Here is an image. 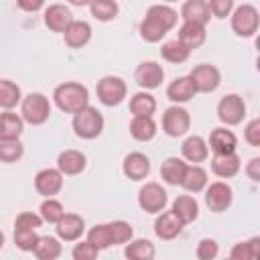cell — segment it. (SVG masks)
I'll return each mask as SVG.
<instances>
[{"label": "cell", "mask_w": 260, "mask_h": 260, "mask_svg": "<svg viewBox=\"0 0 260 260\" xmlns=\"http://www.w3.org/2000/svg\"><path fill=\"white\" fill-rule=\"evenodd\" d=\"M156 110V100L148 91H138L130 100V112L134 116H152Z\"/></svg>", "instance_id": "33"}, {"label": "cell", "mask_w": 260, "mask_h": 260, "mask_svg": "<svg viewBox=\"0 0 260 260\" xmlns=\"http://www.w3.org/2000/svg\"><path fill=\"white\" fill-rule=\"evenodd\" d=\"M2 246H4V234L0 232V248H2Z\"/></svg>", "instance_id": "51"}, {"label": "cell", "mask_w": 260, "mask_h": 260, "mask_svg": "<svg viewBox=\"0 0 260 260\" xmlns=\"http://www.w3.org/2000/svg\"><path fill=\"white\" fill-rule=\"evenodd\" d=\"M244 138L250 146H260V120L258 118L248 122V126L244 130Z\"/></svg>", "instance_id": "47"}, {"label": "cell", "mask_w": 260, "mask_h": 260, "mask_svg": "<svg viewBox=\"0 0 260 260\" xmlns=\"http://www.w3.org/2000/svg\"><path fill=\"white\" fill-rule=\"evenodd\" d=\"M63 213H65V209H63L61 201H57V199H53V197H47V199L41 203V217H43V221L57 223Z\"/></svg>", "instance_id": "40"}, {"label": "cell", "mask_w": 260, "mask_h": 260, "mask_svg": "<svg viewBox=\"0 0 260 260\" xmlns=\"http://www.w3.org/2000/svg\"><path fill=\"white\" fill-rule=\"evenodd\" d=\"M20 116L32 126H41L51 116V104L43 93H28L20 104Z\"/></svg>", "instance_id": "4"}, {"label": "cell", "mask_w": 260, "mask_h": 260, "mask_svg": "<svg viewBox=\"0 0 260 260\" xmlns=\"http://www.w3.org/2000/svg\"><path fill=\"white\" fill-rule=\"evenodd\" d=\"M209 146L215 154H228V152H236L238 146V138L232 130L228 128H215L209 134Z\"/></svg>", "instance_id": "19"}, {"label": "cell", "mask_w": 260, "mask_h": 260, "mask_svg": "<svg viewBox=\"0 0 260 260\" xmlns=\"http://www.w3.org/2000/svg\"><path fill=\"white\" fill-rule=\"evenodd\" d=\"M124 254L130 260H152L154 254H156V250H154L152 242H148V240H132L126 246Z\"/></svg>", "instance_id": "34"}, {"label": "cell", "mask_w": 260, "mask_h": 260, "mask_svg": "<svg viewBox=\"0 0 260 260\" xmlns=\"http://www.w3.org/2000/svg\"><path fill=\"white\" fill-rule=\"evenodd\" d=\"M130 134L138 142H146V140L154 138L156 124H154L152 116H134V120L130 122Z\"/></svg>", "instance_id": "29"}, {"label": "cell", "mask_w": 260, "mask_h": 260, "mask_svg": "<svg viewBox=\"0 0 260 260\" xmlns=\"http://www.w3.org/2000/svg\"><path fill=\"white\" fill-rule=\"evenodd\" d=\"M138 205L146 213H160L167 205V191L158 183H146L138 191Z\"/></svg>", "instance_id": "9"}, {"label": "cell", "mask_w": 260, "mask_h": 260, "mask_svg": "<svg viewBox=\"0 0 260 260\" xmlns=\"http://www.w3.org/2000/svg\"><path fill=\"white\" fill-rule=\"evenodd\" d=\"M219 252V246L215 240H209V238H203L199 244H197V258L199 260H211L215 258Z\"/></svg>", "instance_id": "44"}, {"label": "cell", "mask_w": 260, "mask_h": 260, "mask_svg": "<svg viewBox=\"0 0 260 260\" xmlns=\"http://www.w3.org/2000/svg\"><path fill=\"white\" fill-rule=\"evenodd\" d=\"M87 242H89V244H93L98 250H106V248L114 246V242H112V234H110L108 223L93 225V228L87 232Z\"/></svg>", "instance_id": "38"}, {"label": "cell", "mask_w": 260, "mask_h": 260, "mask_svg": "<svg viewBox=\"0 0 260 260\" xmlns=\"http://www.w3.org/2000/svg\"><path fill=\"white\" fill-rule=\"evenodd\" d=\"M108 228H110V234H112V242H114V246L116 244H126V242H130L132 240V225L128 223V221H122V219H118V221H112V223H108Z\"/></svg>", "instance_id": "41"}, {"label": "cell", "mask_w": 260, "mask_h": 260, "mask_svg": "<svg viewBox=\"0 0 260 260\" xmlns=\"http://www.w3.org/2000/svg\"><path fill=\"white\" fill-rule=\"evenodd\" d=\"M207 8L215 18H225L234 8V0H207Z\"/></svg>", "instance_id": "45"}, {"label": "cell", "mask_w": 260, "mask_h": 260, "mask_svg": "<svg viewBox=\"0 0 260 260\" xmlns=\"http://www.w3.org/2000/svg\"><path fill=\"white\" fill-rule=\"evenodd\" d=\"M211 171L221 179H230V177L238 175V171H240V156L236 152L215 154L211 160Z\"/></svg>", "instance_id": "24"}, {"label": "cell", "mask_w": 260, "mask_h": 260, "mask_svg": "<svg viewBox=\"0 0 260 260\" xmlns=\"http://www.w3.org/2000/svg\"><path fill=\"white\" fill-rule=\"evenodd\" d=\"M134 79L142 89H156L165 79V71L156 61H142L134 71Z\"/></svg>", "instance_id": "10"}, {"label": "cell", "mask_w": 260, "mask_h": 260, "mask_svg": "<svg viewBox=\"0 0 260 260\" xmlns=\"http://www.w3.org/2000/svg\"><path fill=\"white\" fill-rule=\"evenodd\" d=\"M35 189L37 193L45 197H53L63 189V173L59 169H43L35 177Z\"/></svg>", "instance_id": "12"}, {"label": "cell", "mask_w": 260, "mask_h": 260, "mask_svg": "<svg viewBox=\"0 0 260 260\" xmlns=\"http://www.w3.org/2000/svg\"><path fill=\"white\" fill-rule=\"evenodd\" d=\"M95 93L104 106H118L126 98V83L116 75H106L98 81Z\"/></svg>", "instance_id": "5"}, {"label": "cell", "mask_w": 260, "mask_h": 260, "mask_svg": "<svg viewBox=\"0 0 260 260\" xmlns=\"http://www.w3.org/2000/svg\"><path fill=\"white\" fill-rule=\"evenodd\" d=\"M65 45L71 49H81L91 39V26L85 20H71V24L63 30Z\"/></svg>", "instance_id": "17"}, {"label": "cell", "mask_w": 260, "mask_h": 260, "mask_svg": "<svg viewBox=\"0 0 260 260\" xmlns=\"http://www.w3.org/2000/svg\"><path fill=\"white\" fill-rule=\"evenodd\" d=\"M37 240H39V236H37L35 230H16V228H14V244H16L20 250L32 252Z\"/></svg>", "instance_id": "42"}, {"label": "cell", "mask_w": 260, "mask_h": 260, "mask_svg": "<svg viewBox=\"0 0 260 260\" xmlns=\"http://www.w3.org/2000/svg\"><path fill=\"white\" fill-rule=\"evenodd\" d=\"M179 14L167 4H154L146 10L144 20L140 22V37L146 43H158L162 37L177 24Z\"/></svg>", "instance_id": "1"}, {"label": "cell", "mask_w": 260, "mask_h": 260, "mask_svg": "<svg viewBox=\"0 0 260 260\" xmlns=\"http://www.w3.org/2000/svg\"><path fill=\"white\" fill-rule=\"evenodd\" d=\"M165 2H177V0H165Z\"/></svg>", "instance_id": "52"}, {"label": "cell", "mask_w": 260, "mask_h": 260, "mask_svg": "<svg viewBox=\"0 0 260 260\" xmlns=\"http://www.w3.org/2000/svg\"><path fill=\"white\" fill-rule=\"evenodd\" d=\"M246 173H248V177L252 179V181H260V158L256 156V158H252L250 162H248V167H246Z\"/></svg>", "instance_id": "49"}, {"label": "cell", "mask_w": 260, "mask_h": 260, "mask_svg": "<svg viewBox=\"0 0 260 260\" xmlns=\"http://www.w3.org/2000/svg\"><path fill=\"white\" fill-rule=\"evenodd\" d=\"M122 171H124V175H126L128 179H132V181H142V179H146V175L150 173V160H148V156L142 154V152H130V154L124 158V162H122Z\"/></svg>", "instance_id": "15"}, {"label": "cell", "mask_w": 260, "mask_h": 260, "mask_svg": "<svg viewBox=\"0 0 260 260\" xmlns=\"http://www.w3.org/2000/svg\"><path fill=\"white\" fill-rule=\"evenodd\" d=\"M73 130L79 138H85V140L98 138L104 130V116L93 106L87 104L73 114Z\"/></svg>", "instance_id": "3"}, {"label": "cell", "mask_w": 260, "mask_h": 260, "mask_svg": "<svg viewBox=\"0 0 260 260\" xmlns=\"http://www.w3.org/2000/svg\"><path fill=\"white\" fill-rule=\"evenodd\" d=\"M189 126H191V116H189V112L185 108L171 106V108L165 110V114H162V130L169 136L179 138L189 130Z\"/></svg>", "instance_id": "8"}, {"label": "cell", "mask_w": 260, "mask_h": 260, "mask_svg": "<svg viewBox=\"0 0 260 260\" xmlns=\"http://www.w3.org/2000/svg\"><path fill=\"white\" fill-rule=\"evenodd\" d=\"M57 169L63 175H79L85 169V154L79 150H73V148L63 150L57 158Z\"/></svg>", "instance_id": "21"}, {"label": "cell", "mask_w": 260, "mask_h": 260, "mask_svg": "<svg viewBox=\"0 0 260 260\" xmlns=\"http://www.w3.org/2000/svg\"><path fill=\"white\" fill-rule=\"evenodd\" d=\"M181 18L185 22H197V24H207L211 14H209V8H207V2L205 0H187L181 8Z\"/></svg>", "instance_id": "22"}, {"label": "cell", "mask_w": 260, "mask_h": 260, "mask_svg": "<svg viewBox=\"0 0 260 260\" xmlns=\"http://www.w3.org/2000/svg\"><path fill=\"white\" fill-rule=\"evenodd\" d=\"M258 10L252 4H242L232 14V28L238 37H252L258 30Z\"/></svg>", "instance_id": "6"}, {"label": "cell", "mask_w": 260, "mask_h": 260, "mask_svg": "<svg viewBox=\"0 0 260 260\" xmlns=\"http://www.w3.org/2000/svg\"><path fill=\"white\" fill-rule=\"evenodd\" d=\"M24 148L18 138L12 140H0V160L2 162H16L22 156Z\"/></svg>", "instance_id": "39"}, {"label": "cell", "mask_w": 260, "mask_h": 260, "mask_svg": "<svg viewBox=\"0 0 260 260\" xmlns=\"http://www.w3.org/2000/svg\"><path fill=\"white\" fill-rule=\"evenodd\" d=\"M69 4H73V6H87L91 0H67Z\"/></svg>", "instance_id": "50"}, {"label": "cell", "mask_w": 260, "mask_h": 260, "mask_svg": "<svg viewBox=\"0 0 260 260\" xmlns=\"http://www.w3.org/2000/svg\"><path fill=\"white\" fill-rule=\"evenodd\" d=\"M16 4H18V8L24 10V12H37V10L43 8L45 0H16Z\"/></svg>", "instance_id": "48"}, {"label": "cell", "mask_w": 260, "mask_h": 260, "mask_svg": "<svg viewBox=\"0 0 260 260\" xmlns=\"http://www.w3.org/2000/svg\"><path fill=\"white\" fill-rule=\"evenodd\" d=\"M189 77H191L195 89H197V91H203V93L213 91V89L219 85V71H217V67L207 65V63L193 67V71H191Z\"/></svg>", "instance_id": "13"}, {"label": "cell", "mask_w": 260, "mask_h": 260, "mask_svg": "<svg viewBox=\"0 0 260 260\" xmlns=\"http://www.w3.org/2000/svg\"><path fill=\"white\" fill-rule=\"evenodd\" d=\"M22 126H24V120L22 116L6 110L0 114V140H12V138H18L22 134Z\"/></svg>", "instance_id": "26"}, {"label": "cell", "mask_w": 260, "mask_h": 260, "mask_svg": "<svg viewBox=\"0 0 260 260\" xmlns=\"http://www.w3.org/2000/svg\"><path fill=\"white\" fill-rule=\"evenodd\" d=\"M205 205L215 213L225 211L232 205V189H230V185H225L221 181L211 183L205 189Z\"/></svg>", "instance_id": "11"}, {"label": "cell", "mask_w": 260, "mask_h": 260, "mask_svg": "<svg viewBox=\"0 0 260 260\" xmlns=\"http://www.w3.org/2000/svg\"><path fill=\"white\" fill-rule=\"evenodd\" d=\"M20 100V87L10 79H0V108L12 110Z\"/></svg>", "instance_id": "35"}, {"label": "cell", "mask_w": 260, "mask_h": 260, "mask_svg": "<svg viewBox=\"0 0 260 260\" xmlns=\"http://www.w3.org/2000/svg\"><path fill=\"white\" fill-rule=\"evenodd\" d=\"M41 223H43V217L37 215V213H30V211H22L14 219L16 230H37V228H41Z\"/></svg>", "instance_id": "43"}, {"label": "cell", "mask_w": 260, "mask_h": 260, "mask_svg": "<svg viewBox=\"0 0 260 260\" xmlns=\"http://www.w3.org/2000/svg\"><path fill=\"white\" fill-rule=\"evenodd\" d=\"M181 187L191 191V193H199L207 187V173L205 169H201L199 165H187L185 167V173H183V179H181Z\"/></svg>", "instance_id": "25"}, {"label": "cell", "mask_w": 260, "mask_h": 260, "mask_svg": "<svg viewBox=\"0 0 260 260\" xmlns=\"http://www.w3.org/2000/svg\"><path fill=\"white\" fill-rule=\"evenodd\" d=\"M246 116V104L240 95L236 93H230V95H223L217 104V118L228 124V126H236L244 120Z\"/></svg>", "instance_id": "7"}, {"label": "cell", "mask_w": 260, "mask_h": 260, "mask_svg": "<svg viewBox=\"0 0 260 260\" xmlns=\"http://www.w3.org/2000/svg\"><path fill=\"white\" fill-rule=\"evenodd\" d=\"M195 93H197V89H195V85H193V81H191L189 75L177 77V79L171 81L169 87H167V98H169L171 102H175V104L189 102Z\"/></svg>", "instance_id": "20"}, {"label": "cell", "mask_w": 260, "mask_h": 260, "mask_svg": "<svg viewBox=\"0 0 260 260\" xmlns=\"http://www.w3.org/2000/svg\"><path fill=\"white\" fill-rule=\"evenodd\" d=\"M35 256L39 260H55L61 256V244L57 238H51V236H43L37 240L35 244Z\"/></svg>", "instance_id": "32"}, {"label": "cell", "mask_w": 260, "mask_h": 260, "mask_svg": "<svg viewBox=\"0 0 260 260\" xmlns=\"http://www.w3.org/2000/svg\"><path fill=\"white\" fill-rule=\"evenodd\" d=\"M258 252H260V240L258 238H252L248 242H240L232 248L230 256L234 260H256L258 258Z\"/></svg>", "instance_id": "37"}, {"label": "cell", "mask_w": 260, "mask_h": 260, "mask_svg": "<svg viewBox=\"0 0 260 260\" xmlns=\"http://www.w3.org/2000/svg\"><path fill=\"white\" fill-rule=\"evenodd\" d=\"M71 20H73L71 10L67 6H63V4H51L45 10V24L53 32H63L71 24Z\"/></svg>", "instance_id": "18"}, {"label": "cell", "mask_w": 260, "mask_h": 260, "mask_svg": "<svg viewBox=\"0 0 260 260\" xmlns=\"http://www.w3.org/2000/svg\"><path fill=\"white\" fill-rule=\"evenodd\" d=\"M183 225L185 223L173 213V209L171 211H160V215L154 221V234L160 240H173V238H177L181 234Z\"/></svg>", "instance_id": "16"}, {"label": "cell", "mask_w": 260, "mask_h": 260, "mask_svg": "<svg viewBox=\"0 0 260 260\" xmlns=\"http://www.w3.org/2000/svg\"><path fill=\"white\" fill-rule=\"evenodd\" d=\"M181 152L189 162H203L209 154V146L201 136H189L181 144Z\"/></svg>", "instance_id": "23"}, {"label": "cell", "mask_w": 260, "mask_h": 260, "mask_svg": "<svg viewBox=\"0 0 260 260\" xmlns=\"http://www.w3.org/2000/svg\"><path fill=\"white\" fill-rule=\"evenodd\" d=\"M98 248L93 246V244H89L87 240L85 242H79V244H75V248H73V258L75 260H93L95 256H98Z\"/></svg>", "instance_id": "46"}, {"label": "cell", "mask_w": 260, "mask_h": 260, "mask_svg": "<svg viewBox=\"0 0 260 260\" xmlns=\"http://www.w3.org/2000/svg\"><path fill=\"white\" fill-rule=\"evenodd\" d=\"M89 10H91V16L102 20V22H108V20L118 16L116 0H91L89 2Z\"/></svg>", "instance_id": "36"}, {"label": "cell", "mask_w": 260, "mask_h": 260, "mask_svg": "<svg viewBox=\"0 0 260 260\" xmlns=\"http://www.w3.org/2000/svg\"><path fill=\"white\" fill-rule=\"evenodd\" d=\"M189 55H191V49L185 47L179 39L167 41V43H162V47H160V57H162L165 61H169V63H183V61L189 59Z\"/></svg>", "instance_id": "31"}, {"label": "cell", "mask_w": 260, "mask_h": 260, "mask_svg": "<svg viewBox=\"0 0 260 260\" xmlns=\"http://www.w3.org/2000/svg\"><path fill=\"white\" fill-rule=\"evenodd\" d=\"M185 47L189 49H197L205 43V26L197 24V22H183V26L179 28V37H177Z\"/></svg>", "instance_id": "28"}, {"label": "cell", "mask_w": 260, "mask_h": 260, "mask_svg": "<svg viewBox=\"0 0 260 260\" xmlns=\"http://www.w3.org/2000/svg\"><path fill=\"white\" fill-rule=\"evenodd\" d=\"M57 228V236L63 240V242H75L81 234H83V230H85V221H83V217L81 215H77V213H63L61 215V219L55 223Z\"/></svg>", "instance_id": "14"}, {"label": "cell", "mask_w": 260, "mask_h": 260, "mask_svg": "<svg viewBox=\"0 0 260 260\" xmlns=\"http://www.w3.org/2000/svg\"><path fill=\"white\" fill-rule=\"evenodd\" d=\"M173 213L183 221V223H191L197 219L199 215V205L195 201V197L191 195H179L173 201Z\"/></svg>", "instance_id": "27"}, {"label": "cell", "mask_w": 260, "mask_h": 260, "mask_svg": "<svg viewBox=\"0 0 260 260\" xmlns=\"http://www.w3.org/2000/svg\"><path fill=\"white\" fill-rule=\"evenodd\" d=\"M185 167H187V165H185L181 158L169 156V158L162 160V165H160V177H162V181H167L169 185H181Z\"/></svg>", "instance_id": "30"}, {"label": "cell", "mask_w": 260, "mask_h": 260, "mask_svg": "<svg viewBox=\"0 0 260 260\" xmlns=\"http://www.w3.org/2000/svg\"><path fill=\"white\" fill-rule=\"evenodd\" d=\"M53 100H55V104H57V108L61 112L75 114L77 110H81L83 106H87L89 93H87V87L85 85L75 83V81H67V83H61V85L55 87Z\"/></svg>", "instance_id": "2"}]
</instances>
